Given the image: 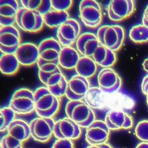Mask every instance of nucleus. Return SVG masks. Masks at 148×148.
<instances>
[{
	"instance_id": "f257e3e1",
	"label": "nucleus",
	"mask_w": 148,
	"mask_h": 148,
	"mask_svg": "<svg viewBox=\"0 0 148 148\" xmlns=\"http://www.w3.org/2000/svg\"><path fill=\"white\" fill-rule=\"evenodd\" d=\"M39 58L38 71L48 72L55 69L58 65V59L62 46L54 38L49 37L42 40L38 45Z\"/></svg>"
},
{
	"instance_id": "f03ea898",
	"label": "nucleus",
	"mask_w": 148,
	"mask_h": 148,
	"mask_svg": "<svg viewBox=\"0 0 148 148\" xmlns=\"http://www.w3.org/2000/svg\"><path fill=\"white\" fill-rule=\"evenodd\" d=\"M34 92L35 111L39 117L53 118L60 109V99L45 86L36 88Z\"/></svg>"
},
{
	"instance_id": "7ed1b4c3",
	"label": "nucleus",
	"mask_w": 148,
	"mask_h": 148,
	"mask_svg": "<svg viewBox=\"0 0 148 148\" xmlns=\"http://www.w3.org/2000/svg\"><path fill=\"white\" fill-rule=\"evenodd\" d=\"M96 35L100 45L116 53L121 49L125 38L124 28L117 24L100 26Z\"/></svg>"
},
{
	"instance_id": "20e7f679",
	"label": "nucleus",
	"mask_w": 148,
	"mask_h": 148,
	"mask_svg": "<svg viewBox=\"0 0 148 148\" xmlns=\"http://www.w3.org/2000/svg\"><path fill=\"white\" fill-rule=\"evenodd\" d=\"M65 113L66 117L83 128L96 120L92 109L82 100L69 101L65 106Z\"/></svg>"
},
{
	"instance_id": "39448f33",
	"label": "nucleus",
	"mask_w": 148,
	"mask_h": 148,
	"mask_svg": "<svg viewBox=\"0 0 148 148\" xmlns=\"http://www.w3.org/2000/svg\"><path fill=\"white\" fill-rule=\"evenodd\" d=\"M38 75L40 82L55 96L59 99L65 96L68 80L59 66L51 71H38Z\"/></svg>"
},
{
	"instance_id": "423d86ee",
	"label": "nucleus",
	"mask_w": 148,
	"mask_h": 148,
	"mask_svg": "<svg viewBox=\"0 0 148 148\" xmlns=\"http://www.w3.org/2000/svg\"><path fill=\"white\" fill-rule=\"evenodd\" d=\"M79 13L82 21L87 27L95 28L102 23V10L97 0H81L79 4Z\"/></svg>"
},
{
	"instance_id": "0eeeda50",
	"label": "nucleus",
	"mask_w": 148,
	"mask_h": 148,
	"mask_svg": "<svg viewBox=\"0 0 148 148\" xmlns=\"http://www.w3.org/2000/svg\"><path fill=\"white\" fill-rule=\"evenodd\" d=\"M9 106L18 115H28L35 111L34 92L27 88L16 90L12 95Z\"/></svg>"
},
{
	"instance_id": "6e6552de",
	"label": "nucleus",
	"mask_w": 148,
	"mask_h": 148,
	"mask_svg": "<svg viewBox=\"0 0 148 148\" xmlns=\"http://www.w3.org/2000/svg\"><path fill=\"white\" fill-rule=\"evenodd\" d=\"M15 24L20 29L29 33L39 32L45 25L41 13L22 6L17 12Z\"/></svg>"
},
{
	"instance_id": "1a4fd4ad",
	"label": "nucleus",
	"mask_w": 148,
	"mask_h": 148,
	"mask_svg": "<svg viewBox=\"0 0 148 148\" xmlns=\"http://www.w3.org/2000/svg\"><path fill=\"white\" fill-rule=\"evenodd\" d=\"M29 124L31 138L34 140L45 143L52 138L55 124L53 118L38 117L32 119Z\"/></svg>"
},
{
	"instance_id": "9d476101",
	"label": "nucleus",
	"mask_w": 148,
	"mask_h": 148,
	"mask_svg": "<svg viewBox=\"0 0 148 148\" xmlns=\"http://www.w3.org/2000/svg\"><path fill=\"white\" fill-rule=\"evenodd\" d=\"M19 29L14 25L0 26V51L3 54H14L21 43Z\"/></svg>"
},
{
	"instance_id": "9b49d317",
	"label": "nucleus",
	"mask_w": 148,
	"mask_h": 148,
	"mask_svg": "<svg viewBox=\"0 0 148 148\" xmlns=\"http://www.w3.org/2000/svg\"><path fill=\"white\" fill-rule=\"evenodd\" d=\"M106 10L111 21L120 22L134 14L135 4L134 0H110Z\"/></svg>"
},
{
	"instance_id": "f8f14e48",
	"label": "nucleus",
	"mask_w": 148,
	"mask_h": 148,
	"mask_svg": "<svg viewBox=\"0 0 148 148\" xmlns=\"http://www.w3.org/2000/svg\"><path fill=\"white\" fill-rule=\"evenodd\" d=\"M97 83L98 87L108 94L118 92L123 84L121 77L112 68H101L97 75Z\"/></svg>"
},
{
	"instance_id": "ddd939ff",
	"label": "nucleus",
	"mask_w": 148,
	"mask_h": 148,
	"mask_svg": "<svg viewBox=\"0 0 148 148\" xmlns=\"http://www.w3.org/2000/svg\"><path fill=\"white\" fill-rule=\"evenodd\" d=\"M81 26L79 21L72 18H68L57 29V39L62 46H71L75 43L81 34Z\"/></svg>"
},
{
	"instance_id": "4468645a",
	"label": "nucleus",
	"mask_w": 148,
	"mask_h": 148,
	"mask_svg": "<svg viewBox=\"0 0 148 148\" xmlns=\"http://www.w3.org/2000/svg\"><path fill=\"white\" fill-rule=\"evenodd\" d=\"M82 134L81 127L68 117L55 121L53 135L56 139L75 140L80 138Z\"/></svg>"
},
{
	"instance_id": "2eb2a0df",
	"label": "nucleus",
	"mask_w": 148,
	"mask_h": 148,
	"mask_svg": "<svg viewBox=\"0 0 148 148\" xmlns=\"http://www.w3.org/2000/svg\"><path fill=\"white\" fill-rule=\"evenodd\" d=\"M110 131L104 120H95L86 128V141L90 145L107 143L109 139Z\"/></svg>"
},
{
	"instance_id": "dca6fc26",
	"label": "nucleus",
	"mask_w": 148,
	"mask_h": 148,
	"mask_svg": "<svg viewBox=\"0 0 148 148\" xmlns=\"http://www.w3.org/2000/svg\"><path fill=\"white\" fill-rule=\"evenodd\" d=\"M104 121L110 131L130 130L134 125L132 116L120 109H111L108 112Z\"/></svg>"
},
{
	"instance_id": "f3484780",
	"label": "nucleus",
	"mask_w": 148,
	"mask_h": 148,
	"mask_svg": "<svg viewBox=\"0 0 148 148\" xmlns=\"http://www.w3.org/2000/svg\"><path fill=\"white\" fill-rule=\"evenodd\" d=\"M90 87L88 79L75 75L68 80L65 97L69 101L82 100Z\"/></svg>"
},
{
	"instance_id": "a211bd4d",
	"label": "nucleus",
	"mask_w": 148,
	"mask_h": 148,
	"mask_svg": "<svg viewBox=\"0 0 148 148\" xmlns=\"http://www.w3.org/2000/svg\"><path fill=\"white\" fill-rule=\"evenodd\" d=\"M14 54L20 65L30 67L36 64L38 61V46L31 42L21 43Z\"/></svg>"
},
{
	"instance_id": "6ab92c4d",
	"label": "nucleus",
	"mask_w": 148,
	"mask_h": 148,
	"mask_svg": "<svg viewBox=\"0 0 148 148\" xmlns=\"http://www.w3.org/2000/svg\"><path fill=\"white\" fill-rule=\"evenodd\" d=\"M20 8V0H0V26L14 25Z\"/></svg>"
},
{
	"instance_id": "aec40b11",
	"label": "nucleus",
	"mask_w": 148,
	"mask_h": 148,
	"mask_svg": "<svg viewBox=\"0 0 148 148\" xmlns=\"http://www.w3.org/2000/svg\"><path fill=\"white\" fill-rule=\"evenodd\" d=\"M76 50L82 56L92 57L94 51L100 45L95 34L86 32L80 35L75 42Z\"/></svg>"
},
{
	"instance_id": "412c9836",
	"label": "nucleus",
	"mask_w": 148,
	"mask_h": 148,
	"mask_svg": "<svg viewBox=\"0 0 148 148\" xmlns=\"http://www.w3.org/2000/svg\"><path fill=\"white\" fill-rule=\"evenodd\" d=\"M6 131L10 136L23 143L31 137L29 124L22 119H14L9 125Z\"/></svg>"
},
{
	"instance_id": "4be33fe9",
	"label": "nucleus",
	"mask_w": 148,
	"mask_h": 148,
	"mask_svg": "<svg viewBox=\"0 0 148 148\" xmlns=\"http://www.w3.org/2000/svg\"><path fill=\"white\" fill-rule=\"evenodd\" d=\"M92 58L97 65L102 68H112L117 62L116 52L101 45L98 46Z\"/></svg>"
},
{
	"instance_id": "5701e85b",
	"label": "nucleus",
	"mask_w": 148,
	"mask_h": 148,
	"mask_svg": "<svg viewBox=\"0 0 148 148\" xmlns=\"http://www.w3.org/2000/svg\"><path fill=\"white\" fill-rule=\"evenodd\" d=\"M80 57L76 49L72 46H62L59 56L58 65L64 69H75Z\"/></svg>"
},
{
	"instance_id": "b1692460",
	"label": "nucleus",
	"mask_w": 148,
	"mask_h": 148,
	"mask_svg": "<svg viewBox=\"0 0 148 148\" xmlns=\"http://www.w3.org/2000/svg\"><path fill=\"white\" fill-rule=\"evenodd\" d=\"M108 94L102 91L98 87H90L86 92L84 101L92 109H102L106 106Z\"/></svg>"
},
{
	"instance_id": "393cba45",
	"label": "nucleus",
	"mask_w": 148,
	"mask_h": 148,
	"mask_svg": "<svg viewBox=\"0 0 148 148\" xmlns=\"http://www.w3.org/2000/svg\"><path fill=\"white\" fill-rule=\"evenodd\" d=\"M98 65L92 57L81 56L75 71L77 75L90 79L97 72Z\"/></svg>"
},
{
	"instance_id": "a878e982",
	"label": "nucleus",
	"mask_w": 148,
	"mask_h": 148,
	"mask_svg": "<svg viewBox=\"0 0 148 148\" xmlns=\"http://www.w3.org/2000/svg\"><path fill=\"white\" fill-rule=\"evenodd\" d=\"M20 63L14 54L1 53L0 57V71L5 76H13L19 70Z\"/></svg>"
},
{
	"instance_id": "bb28decb",
	"label": "nucleus",
	"mask_w": 148,
	"mask_h": 148,
	"mask_svg": "<svg viewBox=\"0 0 148 148\" xmlns=\"http://www.w3.org/2000/svg\"><path fill=\"white\" fill-rule=\"evenodd\" d=\"M42 15L45 25L50 28H58L70 18L68 12L58 11L53 9Z\"/></svg>"
},
{
	"instance_id": "cd10ccee",
	"label": "nucleus",
	"mask_w": 148,
	"mask_h": 148,
	"mask_svg": "<svg viewBox=\"0 0 148 148\" xmlns=\"http://www.w3.org/2000/svg\"><path fill=\"white\" fill-rule=\"evenodd\" d=\"M130 39L136 44H142L148 42V27L143 24L134 25L131 27L128 34Z\"/></svg>"
},
{
	"instance_id": "c85d7f7f",
	"label": "nucleus",
	"mask_w": 148,
	"mask_h": 148,
	"mask_svg": "<svg viewBox=\"0 0 148 148\" xmlns=\"http://www.w3.org/2000/svg\"><path fill=\"white\" fill-rule=\"evenodd\" d=\"M21 6L34 11L42 14L51 9L50 0H20Z\"/></svg>"
},
{
	"instance_id": "c756f323",
	"label": "nucleus",
	"mask_w": 148,
	"mask_h": 148,
	"mask_svg": "<svg viewBox=\"0 0 148 148\" xmlns=\"http://www.w3.org/2000/svg\"><path fill=\"white\" fill-rule=\"evenodd\" d=\"M15 117L16 113L9 106L1 108L0 109V131H6Z\"/></svg>"
},
{
	"instance_id": "7c9ffc66",
	"label": "nucleus",
	"mask_w": 148,
	"mask_h": 148,
	"mask_svg": "<svg viewBox=\"0 0 148 148\" xmlns=\"http://www.w3.org/2000/svg\"><path fill=\"white\" fill-rule=\"evenodd\" d=\"M135 134L139 140L148 142V120L138 123L135 128Z\"/></svg>"
},
{
	"instance_id": "2f4dec72",
	"label": "nucleus",
	"mask_w": 148,
	"mask_h": 148,
	"mask_svg": "<svg viewBox=\"0 0 148 148\" xmlns=\"http://www.w3.org/2000/svg\"><path fill=\"white\" fill-rule=\"evenodd\" d=\"M1 148H24L23 143L6 134L1 139Z\"/></svg>"
},
{
	"instance_id": "473e14b6",
	"label": "nucleus",
	"mask_w": 148,
	"mask_h": 148,
	"mask_svg": "<svg viewBox=\"0 0 148 148\" xmlns=\"http://www.w3.org/2000/svg\"><path fill=\"white\" fill-rule=\"evenodd\" d=\"M51 9L68 12L73 5V0H50Z\"/></svg>"
},
{
	"instance_id": "72a5a7b5",
	"label": "nucleus",
	"mask_w": 148,
	"mask_h": 148,
	"mask_svg": "<svg viewBox=\"0 0 148 148\" xmlns=\"http://www.w3.org/2000/svg\"><path fill=\"white\" fill-rule=\"evenodd\" d=\"M51 148H75V145L72 140L57 139L53 143Z\"/></svg>"
},
{
	"instance_id": "f704fd0d",
	"label": "nucleus",
	"mask_w": 148,
	"mask_h": 148,
	"mask_svg": "<svg viewBox=\"0 0 148 148\" xmlns=\"http://www.w3.org/2000/svg\"><path fill=\"white\" fill-rule=\"evenodd\" d=\"M140 88L144 95H146L148 94V73L143 77L141 82Z\"/></svg>"
},
{
	"instance_id": "c9c22d12",
	"label": "nucleus",
	"mask_w": 148,
	"mask_h": 148,
	"mask_svg": "<svg viewBox=\"0 0 148 148\" xmlns=\"http://www.w3.org/2000/svg\"><path fill=\"white\" fill-rule=\"evenodd\" d=\"M142 21V24L148 27V5H147L144 10Z\"/></svg>"
},
{
	"instance_id": "e433bc0d",
	"label": "nucleus",
	"mask_w": 148,
	"mask_h": 148,
	"mask_svg": "<svg viewBox=\"0 0 148 148\" xmlns=\"http://www.w3.org/2000/svg\"><path fill=\"white\" fill-rule=\"evenodd\" d=\"M86 148H113V147L109 143H102L99 145H89Z\"/></svg>"
},
{
	"instance_id": "4c0bfd02",
	"label": "nucleus",
	"mask_w": 148,
	"mask_h": 148,
	"mask_svg": "<svg viewBox=\"0 0 148 148\" xmlns=\"http://www.w3.org/2000/svg\"><path fill=\"white\" fill-rule=\"evenodd\" d=\"M142 67L143 70L148 73V58L144 60L142 63Z\"/></svg>"
},
{
	"instance_id": "58836bf2",
	"label": "nucleus",
	"mask_w": 148,
	"mask_h": 148,
	"mask_svg": "<svg viewBox=\"0 0 148 148\" xmlns=\"http://www.w3.org/2000/svg\"><path fill=\"white\" fill-rule=\"evenodd\" d=\"M135 148H148V142H142L139 143Z\"/></svg>"
},
{
	"instance_id": "ea45409f",
	"label": "nucleus",
	"mask_w": 148,
	"mask_h": 148,
	"mask_svg": "<svg viewBox=\"0 0 148 148\" xmlns=\"http://www.w3.org/2000/svg\"><path fill=\"white\" fill-rule=\"evenodd\" d=\"M146 96V103H147V105L148 106V94Z\"/></svg>"
}]
</instances>
